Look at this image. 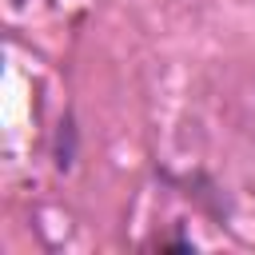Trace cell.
Returning <instances> with one entry per match:
<instances>
[{
	"label": "cell",
	"mask_w": 255,
	"mask_h": 255,
	"mask_svg": "<svg viewBox=\"0 0 255 255\" xmlns=\"http://www.w3.org/2000/svg\"><path fill=\"white\" fill-rule=\"evenodd\" d=\"M72 159H76V128H72V120H64L60 135H56V163L72 167Z\"/></svg>",
	"instance_id": "6da1fadb"
},
{
	"label": "cell",
	"mask_w": 255,
	"mask_h": 255,
	"mask_svg": "<svg viewBox=\"0 0 255 255\" xmlns=\"http://www.w3.org/2000/svg\"><path fill=\"white\" fill-rule=\"evenodd\" d=\"M12 4H24V0H12Z\"/></svg>",
	"instance_id": "7a4b0ae2"
}]
</instances>
